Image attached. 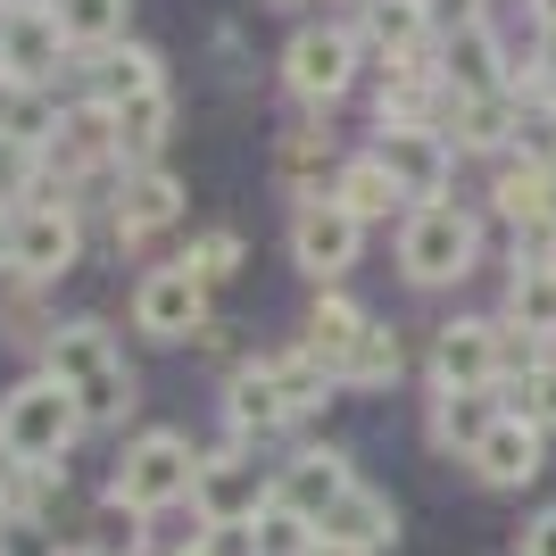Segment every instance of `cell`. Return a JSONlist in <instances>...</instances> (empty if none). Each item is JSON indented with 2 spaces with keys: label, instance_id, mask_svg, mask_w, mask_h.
Returning a JSON list of instances; mask_svg holds the SVG:
<instances>
[{
  "label": "cell",
  "instance_id": "cell-1",
  "mask_svg": "<svg viewBox=\"0 0 556 556\" xmlns=\"http://www.w3.org/2000/svg\"><path fill=\"white\" fill-rule=\"evenodd\" d=\"M482 250H490V216L473 200H432V208H407L391 232V257H399V282L407 291H457V282L482 275Z\"/></svg>",
  "mask_w": 556,
  "mask_h": 556
},
{
  "label": "cell",
  "instance_id": "cell-18",
  "mask_svg": "<svg viewBox=\"0 0 556 556\" xmlns=\"http://www.w3.org/2000/svg\"><path fill=\"white\" fill-rule=\"evenodd\" d=\"M166 84V59L150 42H116V50H92V59H75L67 75V100H100V109H125V100L159 92Z\"/></svg>",
  "mask_w": 556,
  "mask_h": 556
},
{
  "label": "cell",
  "instance_id": "cell-37",
  "mask_svg": "<svg viewBox=\"0 0 556 556\" xmlns=\"http://www.w3.org/2000/svg\"><path fill=\"white\" fill-rule=\"evenodd\" d=\"M257 556H316V523L266 507V515H257Z\"/></svg>",
  "mask_w": 556,
  "mask_h": 556
},
{
  "label": "cell",
  "instance_id": "cell-35",
  "mask_svg": "<svg viewBox=\"0 0 556 556\" xmlns=\"http://www.w3.org/2000/svg\"><path fill=\"white\" fill-rule=\"evenodd\" d=\"M42 191H50L42 150H34V141H9V134H0V208H34Z\"/></svg>",
  "mask_w": 556,
  "mask_h": 556
},
{
  "label": "cell",
  "instance_id": "cell-36",
  "mask_svg": "<svg viewBox=\"0 0 556 556\" xmlns=\"http://www.w3.org/2000/svg\"><path fill=\"white\" fill-rule=\"evenodd\" d=\"M498 399H507V416L540 424V432H548V441H556V349H548V357H540L532 374H523V382H507V391H498Z\"/></svg>",
  "mask_w": 556,
  "mask_h": 556
},
{
  "label": "cell",
  "instance_id": "cell-6",
  "mask_svg": "<svg viewBox=\"0 0 556 556\" xmlns=\"http://www.w3.org/2000/svg\"><path fill=\"white\" fill-rule=\"evenodd\" d=\"M42 166H50V191H92V184H116L125 175V141H116V109L100 100H67L59 109V134L42 141Z\"/></svg>",
  "mask_w": 556,
  "mask_h": 556
},
{
  "label": "cell",
  "instance_id": "cell-31",
  "mask_svg": "<svg viewBox=\"0 0 556 556\" xmlns=\"http://www.w3.org/2000/svg\"><path fill=\"white\" fill-rule=\"evenodd\" d=\"M498 316H507L523 341L556 349V266H540V275H507V300H498Z\"/></svg>",
  "mask_w": 556,
  "mask_h": 556
},
{
  "label": "cell",
  "instance_id": "cell-2",
  "mask_svg": "<svg viewBox=\"0 0 556 556\" xmlns=\"http://www.w3.org/2000/svg\"><path fill=\"white\" fill-rule=\"evenodd\" d=\"M42 374H50V382H67V391L84 399V424H92V432H116V424L141 407V382H134L125 349H116V332L100 325V316H67V325L50 332Z\"/></svg>",
  "mask_w": 556,
  "mask_h": 556
},
{
  "label": "cell",
  "instance_id": "cell-12",
  "mask_svg": "<svg viewBox=\"0 0 556 556\" xmlns=\"http://www.w3.org/2000/svg\"><path fill=\"white\" fill-rule=\"evenodd\" d=\"M291 266H300L316 291H341L349 275H357V257H366V225L341 208V200H307V208H291Z\"/></svg>",
  "mask_w": 556,
  "mask_h": 556
},
{
  "label": "cell",
  "instance_id": "cell-21",
  "mask_svg": "<svg viewBox=\"0 0 556 556\" xmlns=\"http://www.w3.org/2000/svg\"><path fill=\"white\" fill-rule=\"evenodd\" d=\"M448 116V84H441V50L432 59H407V67L374 75V134L382 125H441Z\"/></svg>",
  "mask_w": 556,
  "mask_h": 556
},
{
  "label": "cell",
  "instance_id": "cell-34",
  "mask_svg": "<svg viewBox=\"0 0 556 556\" xmlns=\"http://www.w3.org/2000/svg\"><path fill=\"white\" fill-rule=\"evenodd\" d=\"M507 159H532L556 175V100L548 92H515V150Z\"/></svg>",
  "mask_w": 556,
  "mask_h": 556
},
{
  "label": "cell",
  "instance_id": "cell-45",
  "mask_svg": "<svg viewBox=\"0 0 556 556\" xmlns=\"http://www.w3.org/2000/svg\"><path fill=\"white\" fill-rule=\"evenodd\" d=\"M9 9H17V0H0V17H9Z\"/></svg>",
  "mask_w": 556,
  "mask_h": 556
},
{
  "label": "cell",
  "instance_id": "cell-29",
  "mask_svg": "<svg viewBox=\"0 0 556 556\" xmlns=\"http://www.w3.org/2000/svg\"><path fill=\"white\" fill-rule=\"evenodd\" d=\"M50 17H59V34H67L75 59L134 42V34H125V25H134V0H50Z\"/></svg>",
  "mask_w": 556,
  "mask_h": 556
},
{
  "label": "cell",
  "instance_id": "cell-15",
  "mask_svg": "<svg viewBox=\"0 0 556 556\" xmlns=\"http://www.w3.org/2000/svg\"><path fill=\"white\" fill-rule=\"evenodd\" d=\"M184 225V175L175 166H125L109 184V232L116 250H150L159 232Z\"/></svg>",
  "mask_w": 556,
  "mask_h": 556
},
{
  "label": "cell",
  "instance_id": "cell-17",
  "mask_svg": "<svg viewBox=\"0 0 556 556\" xmlns=\"http://www.w3.org/2000/svg\"><path fill=\"white\" fill-rule=\"evenodd\" d=\"M341 166H349V150L325 134V116H300V125H282V134H275V191L291 200V208L332 200Z\"/></svg>",
  "mask_w": 556,
  "mask_h": 556
},
{
  "label": "cell",
  "instance_id": "cell-14",
  "mask_svg": "<svg viewBox=\"0 0 556 556\" xmlns=\"http://www.w3.org/2000/svg\"><path fill=\"white\" fill-rule=\"evenodd\" d=\"M357 482H366V473H357L349 448H332V441H300V448H282V457H275V507L300 515V523H325Z\"/></svg>",
  "mask_w": 556,
  "mask_h": 556
},
{
  "label": "cell",
  "instance_id": "cell-9",
  "mask_svg": "<svg viewBox=\"0 0 556 556\" xmlns=\"http://www.w3.org/2000/svg\"><path fill=\"white\" fill-rule=\"evenodd\" d=\"M84 250H92V232H84V200L42 191L34 208H17V282L59 291V282L84 266Z\"/></svg>",
  "mask_w": 556,
  "mask_h": 556
},
{
  "label": "cell",
  "instance_id": "cell-41",
  "mask_svg": "<svg viewBox=\"0 0 556 556\" xmlns=\"http://www.w3.org/2000/svg\"><path fill=\"white\" fill-rule=\"evenodd\" d=\"M515 556H556V498L523 523V540H515Z\"/></svg>",
  "mask_w": 556,
  "mask_h": 556
},
{
  "label": "cell",
  "instance_id": "cell-32",
  "mask_svg": "<svg viewBox=\"0 0 556 556\" xmlns=\"http://www.w3.org/2000/svg\"><path fill=\"white\" fill-rule=\"evenodd\" d=\"M257 357H266V374H275V382H282V399H291V407H300V416H316V407H325V391H332V374L316 366V357H307L300 341H282V349H257Z\"/></svg>",
  "mask_w": 556,
  "mask_h": 556
},
{
  "label": "cell",
  "instance_id": "cell-8",
  "mask_svg": "<svg viewBox=\"0 0 556 556\" xmlns=\"http://www.w3.org/2000/svg\"><path fill=\"white\" fill-rule=\"evenodd\" d=\"M216 291L200 275H191L184 257H159V266H141V282H134V332L141 341H159V349H191L200 332L216 325Z\"/></svg>",
  "mask_w": 556,
  "mask_h": 556
},
{
  "label": "cell",
  "instance_id": "cell-20",
  "mask_svg": "<svg viewBox=\"0 0 556 556\" xmlns=\"http://www.w3.org/2000/svg\"><path fill=\"white\" fill-rule=\"evenodd\" d=\"M465 473H473L482 490H532L540 473H548V432H540V424H523V416H498Z\"/></svg>",
  "mask_w": 556,
  "mask_h": 556
},
{
  "label": "cell",
  "instance_id": "cell-28",
  "mask_svg": "<svg viewBox=\"0 0 556 556\" xmlns=\"http://www.w3.org/2000/svg\"><path fill=\"white\" fill-rule=\"evenodd\" d=\"M67 325V316H59V307H50V291L42 282H0V341L9 349H25V357H34V366H42V349H50V332Z\"/></svg>",
  "mask_w": 556,
  "mask_h": 556
},
{
  "label": "cell",
  "instance_id": "cell-33",
  "mask_svg": "<svg viewBox=\"0 0 556 556\" xmlns=\"http://www.w3.org/2000/svg\"><path fill=\"white\" fill-rule=\"evenodd\" d=\"M175 257H184L191 275H200V282L216 291V282H232V275H241V257H250V250H241V225H200V232H191V241H184Z\"/></svg>",
  "mask_w": 556,
  "mask_h": 556
},
{
  "label": "cell",
  "instance_id": "cell-11",
  "mask_svg": "<svg viewBox=\"0 0 556 556\" xmlns=\"http://www.w3.org/2000/svg\"><path fill=\"white\" fill-rule=\"evenodd\" d=\"M0 75H17L25 92H59L67 100V75H75V50L50 17V0H17L0 17Z\"/></svg>",
  "mask_w": 556,
  "mask_h": 556
},
{
  "label": "cell",
  "instance_id": "cell-38",
  "mask_svg": "<svg viewBox=\"0 0 556 556\" xmlns=\"http://www.w3.org/2000/svg\"><path fill=\"white\" fill-rule=\"evenodd\" d=\"M540 266H556V216L548 225L507 232V275H540Z\"/></svg>",
  "mask_w": 556,
  "mask_h": 556
},
{
  "label": "cell",
  "instance_id": "cell-44",
  "mask_svg": "<svg viewBox=\"0 0 556 556\" xmlns=\"http://www.w3.org/2000/svg\"><path fill=\"white\" fill-rule=\"evenodd\" d=\"M316 556H357V548H332V540H316Z\"/></svg>",
  "mask_w": 556,
  "mask_h": 556
},
{
  "label": "cell",
  "instance_id": "cell-42",
  "mask_svg": "<svg viewBox=\"0 0 556 556\" xmlns=\"http://www.w3.org/2000/svg\"><path fill=\"white\" fill-rule=\"evenodd\" d=\"M17 275V208H0V282Z\"/></svg>",
  "mask_w": 556,
  "mask_h": 556
},
{
  "label": "cell",
  "instance_id": "cell-40",
  "mask_svg": "<svg viewBox=\"0 0 556 556\" xmlns=\"http://www.w3.org/2000/svg\"><path fill=\"white\" fill-rule=\"evenodd\" d=\"M191 349H200V357H216V366H225V374H232V366H250V357H241V341H232V325H225V316H216V325L200 332V341H191Z\"/></svg>",
  "mask_w": 556,
  "mask_h": 556
},
{
  "label": "cell",
  "instance_id": "cell-46",
  "mask_svg": "<svg viewBox=\"0 0 556 556\" xmlns=\"http://www.w3.org/2000/svg\"><path fill=\"white\" fill-rule=\"evenodd\" d=\"M349 9H366V0H349Z\"/></svg>",
  "mask_w": 556,
  "mask_h": 556
},
{
  "label": "cell",
  "instance_id": "cell-24",
  "mask_svg": "<svg viewBox=\"0 0 556 556\" xmlns=\"http://www.w3.org/2000/svg\"><path fill=\"white\" fill-rule=\"evenodd\" d=\"M441 134L457 141V159H507L515 150V92H482V100H448Z\"/></svg>",
  "mask_w": 556,
  "mask_h": 556
},
{
  "label": "cell",
  "instance_id": "cell-26",
  "mask_svg": "<svg viewBox=\"0 0 556 556\" xmlns=\"http://www.w3.org/2000/svg\"><path fill=\"white\" fill-rule=\"evenodd\" d=\"M399 374H407V341H399V325H382V316H374V325H366V341H357V349L341 357L332 391H341V399H382V391L399 382Z\"/></svg>",
  "mask_w": 556,
  "mask_h": 556
},
{
  "label": "cell",
  "instance_id": "cell-5",
  "mask_svg": "<svg viewBox=\"0 0 556 556\" xmlns=\"http://www.w3.org/2000/svg\"><path fill=\"white\" fill-rule=\"evenodd\" d=\"M191 482H200V448H191V432H175V424H150V432H134V441L116 448V473H109V498H125L134 515H175L191 507Z\"/></svg>",
  "mask_w": 556,
  "mask_h": 556
},
{
  "label": "cell",
  "instance_id": "cell-27",
  "mask_svg": "<svg viewBox=\"0 0 556 556\" xmlns=\"http://www.w3.org/2000/svg\"><path fill=\"white\" fill-rule=\"evenodd\" d=\"M332 200H341L349 216H357V225H399V216H407V191L391 184V166L374 159V150H349V166H341V184H332Z\"/></svg>",
  "mask_w": 556,
  "mask_h": 556
},
{
  "label": "cell",
  "instance_id": "cell-19",
  "mask_svg": "<svg viewBox=\"0 0 556 556\" xmlns=\"http://www.w3.org/2000/svg\"><path fill=\"white\" fill-rule=\"evenodd\" d=\"M498 416H507L498 391H424V448L448 465H473V448L490 441Z\"/></svg>",
  "mask_w": 556,
  "mask_h": 556
},
{
  "label": "cell",
  "instance_id": "cell-10",
  "mask_svg": "<svg viewBox=\"0 0 556 556\" xmlns=\"http://www.w3.org/2000/svg\"><path fill=\"white\" fill-rule=\"evenodd\" d=\"M216 424H225V441H241V448H275V441H291L307 416L282 399V382L266 374V357L250 349V366H232L225 391H216Z\"/></svg>",
  "mask_w": 556,
  "mask_h": 556
},
{
  "label": "cell",
  "instance_id": "cell-30",
  "mask_svg": "<svg viewBox=\"0 0 556 556\" xmlns=\"http://www.w3.org/2000/svg\"><path fill=\"white\" fill-rule=\"evenodd\" d=\"M166 134H175V92H141L116 109V141H125V166H166Z\"/></svg>",
  "mask_w": 556,
  "mask_h": 556
},
{
  "label": "cell",
  "instance_id": "cell-39",
  "mask_svg": "<svg viewBox=\"0 0 556 556\" xmlns=\"http://www.w3.org/2000/svg\"><path fill=\"white\" fill-rule=\"evenodd\" d=\"M515 92H548L556 100V25H532V59H523V84Z\"/></svg>",
  "mask_w": 556,
  "mask_h": 556
},
{
  "label": "cell",
  "instance_id": "cell-7",
  "mask_svg": "<svg viewBox=\"0 0 556 556\" xmlns=\"http://www.w3.org/2000/svg\"><path fill=\"white\" fill-rule=\"evenodd\" d=\"M275 507V457L241 441L200 448V482H191V523H257Z\"/></svg>",
  "mask_w": 556,
  "mask_h": 556
},
{
  "label": "cell",
  "instance_id": "cell-4",
  "mask_svg": "<svg viewBox=\"0 0 556 556\" xmlns=\"http://www.w3.org/2000/svg\"><path fill=\"white\" fill-rule=\"evenodd\" d=\"M84 432H92V424H84V399H75L67 382H50L42 366L0 391V448L17 465H67V448L84 441Z\"/></svg>",
  "mask_w": 556,
  "mask_h": 556
},
{
  "label": "cell",
  "instance_id": "cell-16",
  "mask_svg": "<svg viewBox=\"0 0 556 556\" xmlns=\"http://www.w3.org/2000/svg\"><path fill=\"white\" fill-rule=\"evenodd\" d=\"M441 84H448V100H482V92H515L523 84V59L507 50L498 17L441 34Z\"/></svg>",
  "mask_w": 556,
  "mask_h": 556
},
{
  "label": "cell",
  "instance_id": "cell-22",
  "mask_svg": "<svg viewBox=\"0 0 556 556\" xmlns=\"http://www.w3.org/2000/svg\"><path fill=\"white\" fill-rule=\"evenodd\" d=\"M482 216H490V225H507V232L548 225V216H556V175L532 166V159H498V166H490V184H482Z\"/></svg>",
  "mask_w": 556,
  "mask_h": 556
},
{
  "label": "cell",
  "instance_id": "cell-13",
  "mask_svg": "<svg viewBox=\"0 0 556 556\" xmlns=\"http://www.w3.org/2000/svg\"><path fill=\"white\" fill-rule=\"evenodd\" d=\"M366 150L391 166V184L407 191V208H432V200L457 191V141H448L441 125H382Z\"/></svg>",
  "mask_w": 556,
  "mask_h": 556
},
{
  "label": "cell",
  "instance_id": "cell-23",
  "mask_svg": "<svg viewBox=\"0 0 556 556\" xmlns=\"http://www.w3.org/2000/svg\"><path fill=\"white\" fill-rule=\"evenodd\" d=\"M316 540H332V548H357V556H382V548L399 540V498H391V490H374V482H357L341 507L316 523Z\"/></svg>",
  "mask_w": 556,
  "mask_h": 556
},
{
  "label": "cell",
  "instance_id": "cell-43",
  "mask_svg": "<svg viewBox=\"0 0 556 556\" xmlns=\"http://www.w3.org/2000/svg\"><path fill=\"white\" fill-rule=\"evenodd\" d=\"M532 25H556V0H532Z\"/></svg>",
  "mask_w": 556,
  "mask_h": 556
},
{
  "label": "cell",
  "instance_id": "cell-25",
  "mask_svg": "<svg viewBox=\"0 0 556 556\" xmlns=\"http://www.w3.org/2000/svg\"><path fill=\"white\" fill-rule=\"evenodd\" d=\"M366 325H374V316H366L357 300H349V291H316V300H307V325L291 332V341H300V349H307V357H316L325 374H341V357H349L357 341H366Z\"/></svg>",
  "mask_w": 556,
  "mask_h": 556
},
{
  "label": "cell",
  "instance_id": "cell-3",
  "mask_svg": "<svg viewBox=\"0 0 556 556\" xmlns=\"http://www.w3.org/2000/svg\"><path fill=\"white\" fill-rule=\"evenodd\" d=\"M275 67H282V92L300 100L307 116H332L374 75V59H366V42H357V25H349V17H300Z\"/></svg>",
  "mask_w": 556,
  "mask_h": 556
}]
</instances>
